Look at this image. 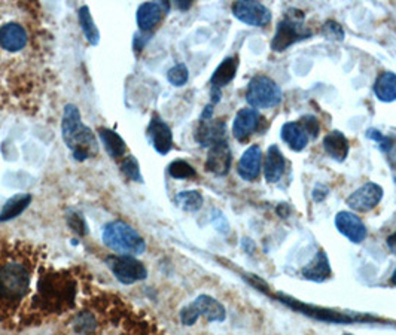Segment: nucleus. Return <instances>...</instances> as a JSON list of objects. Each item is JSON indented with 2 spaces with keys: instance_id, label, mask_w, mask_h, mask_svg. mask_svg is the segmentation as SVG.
<instances>
[{
  "instance_id": "nucleus-5",
  "label": "nucleus",
  "mask_w": 396,
  "mask_h": 335,
  "mask_svg": "<svg viewBox=\"0 0 396 335\" xmlns=\"http://www.w3.org/2000/svg\"><path fill=\"white\" fill-rule=\"evenodd\" d=\"M246 100L255 109H268L277 106L282 100V89L265 75H258L249 82Z\"/></svg>"
},
{
  "instance_id": "nucleus-7",
  "label": "nucleus",
  "mask_w": 396,
  "mask_h": 335,
  "mask_svg": "<svg viewBox=\"0 0 396 335\" xmlns=\"http://www.w3.org/2000/svg\"><path fill=\"white\" fill-rule=\"evenodd\" d=\"M233 14L241 23L253 25V27H262L272 21L270 9L260 2H250V0L236 2L233 5Z\"/></svg>"
},
{
  "instance_id": "nucleus-13",
  "label": "nucleus",
  "mask_w": 396,
  "mask_h": 335,
  "mask_svg": "<svg viewBox=\"0 0 396 335\" xmlns=\"http://www.w3.org/2000/svg\"><path fill=\"white\" fill-rule=\"evenodd\" d=\"M196 139L201 146H213L216 144H221V141L226 140V125L221 120L201 121L197 128Z\"/></svg>"
},
{
  "instance_id": "nucleus-30",
  "label": "nucleus",
  "mask_w": 396,
  "mask_h": 335,
  "mask_svg": "<svg viewBox=\"0 0 396 335\" xmlns=\"http://www.w3.org/2000/svg\"><path fill=\"white\" fill-rule=\"evenodd\" d=\"M322 34L326 37L328 41H334V42L344 41V30L341 25L334 20H328L322 25Z\"/></svg>"
},
{
  "instance_id": "nucleus-31",
  "label": "nucleus",
  "mask_w": 396,
  "mask_h": 335,
  "mask_svg": "<svg viewBox=\"0 0 396 335\" xmlns=\"http://www.w3.org/2000/svg\"><path fill=\"white\" fill-rule=\"evenodd\" d=\"M167 80L174 87L185 85L188 81V69L185 64H176V66H173L167 73Z\"/></svg>"
},
{
  "instance_id": "nucleus-36",
  "label": "nucleus",
  "mask_w": 396,
  "mask_h": 335,
  "mask_svg": "<svg viewBox=\"0 0 396 335\" xmlns=\"http://www.w3.org/2000/svg\"><path fill=\"white\" fill-rule=\"evenodd\" d=\"M388 246H389L390 252L396 255V231H395V233H393L392 236H389V239H388Z\"/></svg>"
},
{
  "instance_id": "nucleus-4",
  "label": "nucleus",
  "mask_w": 396,
  "mask_h": 335,
  "mask_svg": "<svg viewBox=\"0 0 396 335\" xmlns=\"http://www.w3.org/2000/svg\"><path fill=\"white\" fill-rule=\"evenodd\" d=\"M103 241L108 248L125 255L143 253L146 249L145 240L137 231L121 221H113L105 227Z\"/></svg>"
},
{
  "instance_id": "nucleus-19",
  "label": "nucleus",
  "mask_w": 396,
  "mask_h": 335,
  "mask_svg": "<svg viewBox=\"0 0 396 335\" xmlns=\"http://www.w3.org/2000/svg\"><path fill=\"white\" fill-rule=\"evenodd\" d=\"M324 149L336 161H344L349 156V140L341 132H331L324 139Z\"/></svg>"
},
{
  "instance_id": "nucleus-11",
  "label": "nucleus",
  "mask_w": 396,
  "mask_h": 335,
  "mask_svg": "<svg viewBox=\"0 0 396 335\" xmlns=\"http://www.w3.org/2000/svg\"><path fill=\"white\" fill-rule=\"evenodd\" d=\"M231 149H229L226 140L221 141V144H216L210 146L207 160H206V169L216 175V176H225L229 172V167H231Z\"/></svg>"
},
{
  "instance_id": "nucleus-10",
  "label": "nucleus",
  "mask_w": 396,
  "mask_h": 335,
  "mask_svg": "<svg viewBox=\"0 0 396 335\" xmlns=\"http://www.w3.org/2000/svg\"><path fill=\"white\" fill-rule=\"evenodd\" d=\"M262 122L260 112L253 108L241 109L233 124V134L238 141H246L255 132L258 130Z\"/></svg>"
},
{
  "instance_id": "nucleus-18",
  "label": "nucleus",
  "mask_w": 396,
  "mask_h": 335,
  "mask_svg": "<svg viewBox=\"0 0 396 335\" xmlns=\"http://www.w3.org/2000/svg\"><path fill=\"white\" fill-rule=\"evenodd\" d=\"M193 307L200 316L206 317L209 322H224L226 317L225 307L210 295H200L193 303Z\"/></svg>"
},
{
  "instance_id": "nucleus-39",
  "label": "nucleus",
  "mask_w": 396,
  "mask_h": 335,
  "mask_svg": "<svg viewBox=\"0 0 396 335\" xmlns=\"http://www.w3.org/2000/svg\"><path fill=\"white\" fill-rule=\"evenodd\" d=\"M392 282H393V283H395V285H396V270H395V273H393V277H392Z\"/></svg>"
},
{
  "instance_id": "nucleus-25",
  "label": "nucleus",
  "mask_w": 396,
  "mask_h": 335,
  "mask_svg": "<svg viewBox=\"0 0 396 335\" xmlns=\"http://www.w3.org/2000/svg\"><path fill=\"white\" fill-rule=\"evenodd\" d=\"M30 203H32V196H29V194H20V196L12 197L11 200L6 201L2 212H0V222H6V221H11V219L20 216L25 209L29 208Z\"/></svg>"
},
{
  "instance_id": "nucleus-23",
  "label": "nucleus",
  "mask_w": 396,
  "mask_h": 335,
  "mask_svg": "<svg viewBox=\"0 0 396 335\" xmlns=\"http://www.w3.org/2000/svg\"><path fill=\"white\" fill-rule=\"evenodd\" d=\"M374 93L378 100L381 101H395L396 100V75L392 72H383L376 84H374Z\"/></svg>"
},
{
  "instance_id": "nucleus-28",
  "label": "nucleus",
  "mask_w": 396,
  "mask_h": 335,
  "mask_svg": "<svg viewBox=\"0 0 396 335\" xmlns=\"http://www.w3.org/2000/svg\"><path fill=\"white\" fill-rule=\"evenodd\" d=\"M169 173L174 179H189L196 176L194 167L184 160H176L169 165Z\"/></svg>"
},
{
  "instance_id": "nucleus-8",
  "label": "nucleus",
  "mask_w": 396,
  "mask_h": 335,
  "mask_svg": "<svg viewBox=\"0 0 396 335\" xmlns=\"http://www.w3.org/2000/svg\"><path fill=\"white\" fill-rule=\"evenodd\" d=\"M383 198V188L374 182H368L359 189H356L353 194L347 198L349 208L356 212H369Z\"/></svg>"
},
{
  "instance_id": "nucleus-14",
  "label": "nucleus",
  "mask_w": 396,
  "mask_h": 335,
  "mask_svg": "<svg viewBox=\"0 0 396 335\" xmlns=\"http://www.w3.org/2000/svg\"><path fill=\"white\" fill-rule=\"evenodd\" d=\"M27 44V33L23 25L17 23H8L0 27V46L9 53H17Z\"/></svg>"
},
{
  "instance_id": "nucleus-40",
  "label": "nucleus",
  "mask_w": 396,
  "mask_h": 335,
  "mask_svg": "<svg viewBox=\"0 0 396 335\" xmlns=\"http://www.w3.org/2000/svg\"><path fill=\"white\" fill-rule=\"evenodd\" d=\"M344 335H353V334H344Z\"/></svg>"
},
{
  "instance_id": "nucleus-17",
  "label": "nucleus",
  "mask_w": 396,
  "mask_h": 335,
  "mask_svg": "<svg viewBox=\"0 0 396 335\" xmlns=\"http://www.w3.org/2000/svg\"><path fill=\"white\" fill-rule=\"evenodd\" d=\"M285 167H286V161L282 151H280L276 145H272L267 151V157L264 163L265 179L270 184L279 182L285 173Z\"/></svg>"
},
{
  "instance_id": "nucleus-33",
  "label": "nucleus",
  "mask_w": 396,
  "mask_h": 335,
  "mask_svg": "<svg viewBox=\"0 0 396 335\" xmlns=\"http://www.w3.org/2000/svg\"><path fill=\"white\" fill-rule=\"evenodd\" d=\"M198 317H200V315L197 313V310L193 307V304H189L188 307L182 308V312H181V320H182L184 325H186V327L194 325L196 322L198 320Z\"/></svg>"
},
{
  "instance_id": "nucleus-1",
  "label": "nucleus",
  "mask_w": 396,
  "mask_h": 335,
  "mask_svg": "<svg viewBox=\"0 0 396 335\" xmlns=\"http://www.w3.org/2000/svg\"><path fill=\"white\" fill-rule=\"evenodd\" d=\"M61 133L75 160L85 161L89 157H94L98 152V145L93 130L82 122L81 112L75 105H68L65 108L61 121Z\"/></svg>"
},
{
  "instance_id": "nucleus-22",
  "label": "nucleus",
  "mask_w": 396,
  "mask_h": 335,
  "mask_svg": "<svg viewBox=\"0 0 396 335\" xmlns=\"http://www.w3.org/2000/svg\"><path fill=\"white\" fill-rule=\"evenodd\" d=\"M302 276L313 282H324L331 276V267L325 252H319L314 260L302 268Z\"/></svg>"
},
{
  "instance_id": "nucleus-16",
  "label": "nucleus",
  "mask_w": 396,
  "mask_h": 335,
  "mask_svg": "<svg viewBox=\"0 0 396 335\" xmlns=\"http://www.w3.org/2000/svg\"><path fill=\"white\" fill-rule=\"evenodd\" d=\"M169 5L160 2V4H143L140 5L137 9V24L142 32H149L155 27V25L161 21L164 12L167 11Z\"/></svg>"
},
{
  "instance_id": "nucleus-35",
  "label": "nucleus",
  "mask_w": 396,
  "mask_h": 335,
  "mask_svg": "<svg viewBox=\"0 0 396 335\" xmlns=\"http://www.w3.org/2000/svg\"><path fill=\"white\" fill-rule=\"evenodd\" d=\"M69 225L72 227L73 231H76L79 236H85L87 234V225L84 222V219L79 216V215H76V213H70L69 215Z\"/></svg>"
},
{
  "instance_id": "nucleus-32",
  "label": "nucleus",
  "mask_w": 396,
  "mask_h": 335,
  "mask_svg": "<svg viewBox=\"0 0 396 335\" xmlns=\"http://www.w3.org/2000/svg\"><path fill=\"white\" fill-rule=\"evenodd\" d=\"M300 124L302 125V128L305 130V133L309 134V137H317L319 130H321V127H319V121L313 117V115H305L300 120Z\"/></svg>"
},
{
  "instance_id": "nucleus-20",
  "label": "nucleus",
  "mask_w": 396,
  "mask_h": 335,
  "mask_svg": "<svg viewBox=\"0 0 396 335\" xmlns=\"http://www.w3.org/2000/svg\"><path fill=\"white\" fill-rule=\"evenodd\" d=\"M282 139L286 141V144L293 149V151H302L305 146L309 145V134L305 133V130L302 128V125L300 122H286L282 127Z\"/></svg>"
},
{
  "instance_id": "nucleus-41",
  "label": "nucleus",
  "mask_w": 396,
  "mask_h": 335,
  "mask_svg": "<svg viewBox=\"0 0 396 335\" xmlns=\"http://www.w3.org/2000/svg\"><path fill=\"white\" fill-rule=\"evenodd\" d=\"M395 169H396V167H395ZM395 179H396V176H395Z\"/></svg>"
},
{
  "instance_id": "nucleus-6",
  "label": "nucleus",
  "mask_w": 396,
  "mask_h": 335,
  "mask_svg": "<svg viewBox=\"0 0 396 335\" xmlns=\"http://www.w3.org/2000/svg\"><path fill=\"white\" fill-rule=\"evenodd\" d=\"M108 265L115 277L124 283V285H133V283L139 280H143L148 274L145 265L132 255L109 256Z\"/></svg>"
},
{
  "instance_id": "nucleus-29",
  "label": "nucleus",
  "mask_w": 396,
  "mask_h": 335,
  "mask_svg": "<svg viewBox=\"0 0 396 335\" xmlns=\"http://www.w3.org/2000/svg\"><path fill=\"white\" fill-rule=\"evenodd\" d=\"M121 170L124 172V175L129 177V179L136 180V182H142V173H140L139 163H137V160L133 156L125 157L121 161Z\"/></svg>"
},
{
  "instance_id": "nucleus-26",
  "label": "nucleus",
  "mask_w": 396,
  "mask_h": 335,
  "mask_svg": "<svg viewBox=\"0 0 396 335\" xmlns=\"http://www.w3.org/2000/svg\"><path fill=\"white\" fill-rule=\"evenodd\" d=\"M79 24H81V29L87 37V41L91 44V45H97L100 41V33L96 27V23L91 17V12H89L88 6H82L79 9Z\"/></svg>"
},
{
  "instance_id": "nucleus-38",
  "label": "nucleus",
  "mask_w": 396,
  "mask_h": 335,
  "mask_svg": "<svg viewBox=\"0 0 396 335\" xmlns=\"http://www.w3.org/2000/svg\"><path fill=\"white\" fill-rule=\"evenodd\" d=\"M177 6L181 8V9H188L191 6V2H186V4H177Z\"/></svg>"
},
{
  "instance_id": "nucleus-15",
  "label": "nucleus",
  "mask_w": 396,
  "mask_h": 335,
  "mask_svg": "<svg viewBox=\"0 0 396 335\" xmlns=\"http://www.w3.org/2000/svg\"><path fill=\"white\" fill-rule=\"evenodd\" d=\"M262 151L258 145H252L243 153L238 161V175L245 180H255L261 173Z\"/></svg>"
},
{
  "instance_id": "nucleus-3",
  "label": "nucleus",
  "mask_w": 396,
  "mask_h": 335,
  "mask_svg": "<svg viewBox=\"0 0 396 335\" xmlns=\"http://www.w3.org/2000/svg\"><path fill=\"white\" fill-rule=\"evenodd\" d=\"M310 36L312 32L304 25L302 11L292 8L277 25L276 34L272 41V49L274 53H283L290 45L307 39Z\"/></svg>"
},
{
  "instance_id": "nucleus-21",
  "label": "nucleus",
  "mask_w": 396,
  "mask_h": 335,
  "mask_svg": "<svg viewBox=\"0 0 396 335\" xmlns=\"http://www.w3.org/2000/svg\"><path fill=\"white\" fill-rule=\"evenodd\" d=\"M237 69H238V58L237 57H228L225 58L219 66L218 69L215 70L213 76H212V88H216V89H221L222 87L228 85L229 82H231L234 80V76L237 73Z\"/></svg>"
},
{
  "instance_id": "nucleus-9",
  "label": "nucleus",
  "mask_w": 396,
  "mask_h": 335,
  "mask_svg": "<svg viewBox=\"0 0 396 335\" xmlns=\"http://www.w3.org/2000/svg\"><path fill=\"white\" fill-rule=\"evenodd\" d=\"M336 227L352 243H362L366 239V227L359 216L352 212H340L336 216Z\"/></svg>"
},
{
  "instance_id": "nucleus-2",
  "label": "nucleus",
  "mask_w": 396,
  "mask_h": 335,
  "mask_svg": "<svg viewBox=\"0 0 396 335\" xmlns=\"http://www.w3.org/2000/svg\"><path fill=\"white\" fill-rule=\"evenodd\" d=\"M30 285L27 267L18 261L0 264V300L8 303L20 301Z\"/></svg>"
},
{
  "instance_id": "nucleus-12",
  "label": "nucleus",
  "mask_w": 396,
  "mask_h": 335,
  "mask_svg": "<svg viewBox=\"0 0 396 335\" xmlns=\"http://www.w3.org/2000/svg\"><path fill=\"white\" fill-rule=\"evenodd\" d=\"M148 136L151 139L152 146L155 148V151L161 156L169 153L173 145V134L170 127L165 124L161 118L154 117L151 120L149 128H148Z\"/></svg>"
},
{
  "instance_id": "nucleus-27",
  "label": "nucleus",
  "mask_w": 396,
  "mask_h": 335,
  "mask_svg": "<svg viewBox=\"0 0 396 335\" xmlns=\"http://www.w3.org/2000/svg\"><path fill=\"white\" fill-rule=\"evenodd\" d=\"M174 200L179 208L186 212H197L203 206V196L198 191H182Z\"/></svg>"
},
{
  "instance_id": "nucleus-24",
  "label": "nucleus",
  "mask_w": 396,
  "mask_h": 335,
  "mask_svg": "<svg viewBox=\"0 0 396 335\" xmlns=\"http://www.w3.org/2000/svg\"><path fill=\"white\" fill-rule=\"evenodd\" d=\"M98 134L112 158H121L124 156L127 151V145L118 133H115L113 130H110V128H100Z\"/></svg>"
},
{
  "instance_id": "nucleus-34",
  "label": "nucleus",
  "mask_w": 396,
  "mask_h": 335,
  "mask_svg": "<svg viewBox=\"0 0 396 335\" xmlns=\"http://www.w3.org/2000/svg\"><path fill=\"white\" fill-rule=\"evenodd\" d=\"M94 329V319L91 315H81L76 320V331L78 332H89Z\"/></svg>"
},
{
  "instance_id": "nucleus-37",
  "label": "nucleus",
  "mask_w": 396,
  "mask_h": 335,
  "mask_svg": "<svg viewBox=\"0 0 396 335\" xmlns=\"http://www.w3.org/2000/svg\"><path fill=\"white\" fill-rule=\"evenodd\" d=\"M389 158L392 160V161H396V140L393 139V145H392V148H390V151H389Z\"/></svg>"
}]
</instances>
